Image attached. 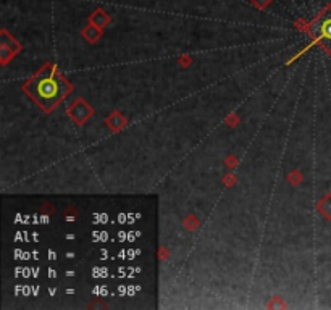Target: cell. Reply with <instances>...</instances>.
Instances as JSON below:
<instances>
[{"label": "cell", "instance_id": "cell-2", "mask_svg": "<svg viewBox=\"0 0 331 310\" xmlns=\"http://www.w3.org/2000/svg\"><path fill=\"white\" fill-rule=\"evenodd\" d=\"M319 36L322 39H327V41H331V16L323 18L319 23Z\"/></svg>", "mask_w": 331, "mask_h": 310}, {"label": "cell", "instance_id": "cell-1", "mask_svg": "<svg viewBox=\"0 0 331 310\" xmlns=\"http://www.w3.org/2000/svg\"><path fill=\"white\" fill-rule=\"evenodd\" d=\"M31 94L44 107H52L65 95V84L62 78L54 71H47L36 78L34 82L31 84Z\"/></svg>", "mask_w": 331, "mask_h": 310}]
</instances>
